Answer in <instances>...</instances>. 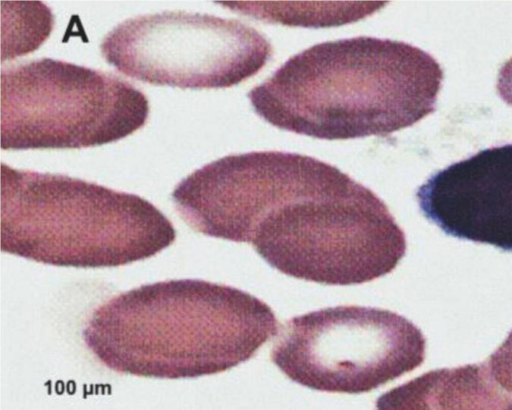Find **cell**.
<instances>
[{
	"label": "cell",
	"instance_id": "obj_10",
	"mask_svg": "<svg viewBox=\"0 0 512 410\" xmlns=\"http://www.w3.org/2000/svg\"><path fill=\"white\" fill-rule=\"evenodd\" d=\"M483 362L495 383L512 394V330L503 343Z\"/></svg>",
	"mask_w": 512,
	"mask_h": 410
},
{
	"label": "cell",
	"instance_id": "obj_6",
	"mask_svg": "<svg viewBox=\"0 0 512 410\" xmlns=\"http://www.w3.org/2000/svg\"><path fill=\"white\" fill-rule=\"evenodd\" d=\"M426 340L395 312L341 305L291 318L275 342L271 360L307 388L360 394L419 367Z\"/></svg>",
	"mask_w": 512,
	"mask_h": 410
},
{
	"label": "cell",
	"instance_id": "obj_8",
	"mask_svg": "<svg viewBox=\"0 0 512 410\" xmlns=\"http://www.w3.org/2000/svg\"><path fill=\"white\" fill-rule=\"evenodd\" d=\"M416 198L425 218L445 234L512 252V143L439 170Z\"/></svg>",
	"mask_w": 512,
	"mask_h": 410
},
{
	"label": "cell",
	"instance_id": "obj_9",
	"mask_svg": "<svg viewBox=\"0 0 512 410\" xmlns=\"http://www.w3.org/2000/svg\"><path fill=\"white\" fill-rule=\"evenodd\" d=\"M386 3H335L329 9L323 10H302L295 9L290 3H265V2H226L222 3L223 6L239 12L252 15L257 19L280 22L282 24L298 25L306 17L305 27H313L311 19L308 14H316L319 16L330 18L336 21L339 25L356 21L365 17L374 11L383 7Z\"/></svg>",
	"mask_w": 512,
	"mask_h": 410
},
{
	"label": "cell",
	"instance_id": "obj_3",
	"mask_svg": "<svg viewBox=\"0 0 512 410\" xmlns=\"http://www.w3.org/2000/svg\"><path fill=\"white\" fill-rule=\"evenodd\" d=\"M2 252L59 267H118L176 239L171 221L131 193L1 164Z\"/></svg>",
	"mask_w": 512,
	"mask_h": 410
},
{
	"label": "cell",
	"instance_id": "obj_7",
	"mask_svg": "<svg viewBox=\"0 0 512 410\" xmlns=\"http://www.w3.org/2000/svg\"><path fill=\"white\" fill-rule=\"evenodd\" d=\"M100 50L128 77L182 89L237 85L272 54L270 42L239 20L187 11L127 19L106 34Z\"/></svg>",
	"mask_w": 512,
	"mask_h": 410
},
{
	"label": "cell",
	"instance_id": "obj_2",
	"mask_svg": "<svg viewBox=\"0 0 512 410\" xmlns=\"http://www.w3.org/2000/svg\"><path fill=\"white\" fill-rule=\"evenodd\" d=\"M279 323L259 298L199 279L165 280L98 306L83 329L86 347L119 374L190 379L252 358Z\"/></svg>",
	"mask_w": 512,
	"mask_h": 410
},
{
	"label": "cell",
	"instance_id": "obj_5",
	"mask_svg": "<svg viewBox=\"0 0 512 410\" xmlns=\"http://www.w3.org/2000/svg\"><path fill=\"white\" fill-rule=\"evenodd\" d=\"M251 243L285 275L340 286L387 275L406 252L404 231L386 204L355 180L290 219L259 226Z\"/></svg>",
	"mask_w": 512,
	"mask_h": 410
},
{
	"label": "cell",
	"instance_id": "obj_4",
	"mask_svg": "<svg viewBox=\"0 0 512 410\" xmlns=\"http://www.w3.org/2000/svg\"><path fill=\"white\" fill-rule=\"evenodd\" d=\"M0 111L4 150L79 149L134 133L149 104L115 75L41 58L2 69Z\"/></svg>",
	"mask_w": 512,
	"mask_h": 410
},
{
	"label": "cell",
	"instance_id": "obj_1",
	"mask_svg": "<svg viewBox=\"0 0 512 410\" xmlns=\"http://www.w3.org/2000/svg\"><path fill=\"white\" fill-rule=\"evenodd\" d=\"M443 70L406 42L359 36L289 58L248 93L269 124L325 140L386 136L436 109Z\"/></svg>",
	"mask_w": 512,
	"mask_h": 410
},
{
	"label": "cell",
	"instance_id": "obj_11",
	"mask_svg": "<svg viewBox=\"0 0 512 410\" xmlns=\"http://www.w3.org/2000/svg\"><path fill=\"white\" fill-rule=\"evenodd\" d=\"M497 91L502 100L512 106V57L499 70Z\"/></svg>",
	"mask_w": 512,
	"mask_h": 410
}]
</instances>
